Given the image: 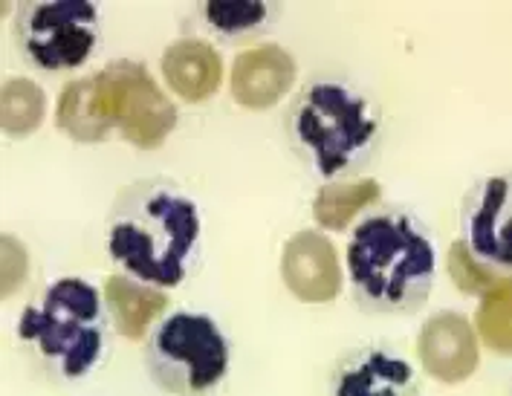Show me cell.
Here are the masks:
<instances>
[{
	"mask_svg": "<svg viewBox=\"0 0 512 396\" xmlns=\"http://www.w3.org/2000/svg\"><path fill=\"white\" fill-rule=\"evenodd\" d=\"M15 35L41 70L81 67L99 44V9L87 0L27 3L15 18Z\"/></svg>",
	"mask_w": 512,
	"mask_h": 396,
	"instance_id": "cell-6",
	"label": "cell"
},
{
	"mask_svg": "<svg viewBox=\"0 0 512 396\" xmlns=\"http://www.w3.org/2000/svg\"><path fill=\"white\" fill-rule=\"evenodd\" d=\"M293 131L313 154L319 174L336 177L365 159L379 125L362 96L342 84L319 81L298 99Z\"/></svg>",
	"mask_w": 512,
	"mask_h": 396,
	"instance_id": "cell-4",
	"label": "cell"
},
{
	"mask_svg": "<svg viewBox=\"0 0 512 396\" xmlns=\"http://www.w3.org/2000/svg\"><path fill=\"white\" fill-rule=\"evenodd\" d=\"M99 96L113 131L142 151H154L177 128V107L165 99L160 84L136 61H113L96 73Z\"/></svg>",
	"mask_w": 512,
	"mask_h": 396,
	"instance_id": "cell-7",
	"label": "cell"
},
{
	"mask_svg": "<svg viewBox=\"0 0 512 396\" xmlns=\"http://www.w3.org/2000/svg\"><path fill=\"white\" fill-rule=\"evenodd\" d=\"M47 113L44 90L29 79H12L3 87L0 99V122L9 136H29L41 128Z\"/></svg>",
	"mask_w": 512,
	"mask_h": 396,
	"instance_id": "cell-17",
	"label": "cell"
},
{
	"mask_svg": "<svg viewBox=\"0 0 512 396\" xmlns=\"http://www.w3.org/2000/svg\"><path fill=\"white\" fill-rule=\"evenodd\" d=\"M18 336L38 342L47 359H58L64 376H84L99 365L105 350L99 292L81 278L55 281L41 307L24 310Z\"/></svg>",
	"mask_w": 512,
	"mask_h": 396,
	"instance_id": "cell-3",
	"label": "cell"
},
{
	"mask_svg": "<svg viewBox=\"0 0 512 396\" xmlns=\"http://www.w3.org/2000/svg\"><path fill=\"white\" fill-rule=\"evenodd\" d=\"M281 275L304 304H327L342 292V269L333 243L319 232H298L284 246Z\"/></svg>",
	"mask_w": 512,
	"mask_h": 396,
	"instance_id": "cell-10",
	"label": "cell"
},
{
	"mask_svg": "<svg viewBox=\"0 0 512 396\" xmlns=\"http://www.w3.org/2000/svg\"><path fill=\"white\" fill-rule=\"evenodd\" d=\"M510 200V183L504 177H489L463 197V235L466 249L489 269H510V235L504 223V209Z\"/></svg>",
	"mask_w": 512,
	"mask_h": 396,
	"instance_id": "cell-8",
	"label": "cell"
},
{
	"mask_svg": "<svg viewBox=\"0 0 512 396\" xmlns=\"http://www.w3.org/2000/svg\"><path fill=\"white\" fill-rule=\"evenodd\" d=\"M434 243L417 217L382 212L365 217L351 235L348 269L362 310L377 316H411L434 284Z\"/></svg>",
	"mask_w": 512,
	"mask_h": 396,
	"instance_id": "cell-1",
	"label": "cell"
},
{
	"mask_svg": "<svg viewBox=\"0 0 512 396\" xmlns=\"http://www.w3.org/2000/svg\"><path fill=\"white\" fill-rule=\"evenodd\" d=\"M162 73L171 90L186 102L212 99L223 81V61L206 41H177L162 53Z\"/></svg>",
	"mask_w": 512,
	"mask_h": 396,
	"instance_id": "cell-13",
	"label": "cell"
},
{
	"mask_svg": "<svg viewBox=\"0 0 512 396\" xmlns=\"http://www.w3.org/2000/svg\"><path fill=\"white\" fill-rule=\"evenodd\" d=\"M417 353L429 376L446 385H458L478 368V336L463 313L446 310L423 324Z\"/></svg>",
	"mask_w": 512,
	"mask_h": 396,
	"instance_id": "cell-9",
	"label": "cell"
},
{
	"mask_svg": "<svg viewBox=\"0 0 512 396\" xmlns=\"http://www.w3.org/2000/svg\"><path fill=\"white\" fill-rule=\"evenodd\" d=\"M55 125L76 142H102L113 131L96 76L73 81L61 90L58 96V110H55Z\"/></svg>",
	"mask_w": 512,
	"mask_h": 396,
	"instance_id": "cell-15",
	"label": "cell"
},
{
	"mask_svg": "<svg viewBox=\"0 0 512 396\" xmlns=\"http://www.w3.org/2000/svg\"><path fill=\"white\" fill-rule=\"evenodd\" d=\"M296 84L293 55L275 44L246 50L232 67V96L249 110H267L278 105Z\"/></svg>",
	"mask_w": 512,
	"mask_h": 396,
	"instance_id": "cell-11",
	"label": "cell"
},
{
	"mask_svg": "<svg viewBox=\"0 0 512 396\" xmlns=\"http://www.w3.org/2000/svg\"><path fill=\"white\" fill-rule=\"evenodd\" d=\"M105 301H108L113 327L131 339L139 342L148 327L168 310V295L157 287H145L134 278L125 275H110L105 281Z\"/></svg>",
	"mask_w": 512,
	"mask_h": 396,
	"instance_id": "cell-14",
	"label": "cell"
},
{
	"mask_svg": "<svg viewBox=\"0 0 512 396\" xmlns=\"http://www.w3.org/2000/svg\"><path fill=\"white\" fill-rule=\"evenodd\" d=\"M478 336L489 350L510 356L512 353V284L510 278L498 281L492 290L484 292L478 310Z\"/></svg>",
	"mask_w": 512,
	"mask_h": 396,
	"instance_id": "cell-18",
	"label": "cell"
},
{
	"mask_svg": "<svg viewBox=\"0 0 512 396\" xmlns=\"http://www.w3.org/2000/svg\"><path fill=\"white\" fill-rule=\"evenodd\" d=\"M449 275L455 281V287L466 295H484L486 290H492L498 281H504L507 275L504 272H495L486 264H481L469 249L466 243L458 240L452 249H449Z\"/></svg>",
	"mask_w": 512,
	"mask_h": 396,
	"instance_id": "cell-19",
	"label": "cell"
},
{
	"mask_svg": "<svg viewBox=\"0 0 512 396\" xmlns=\"http://www.w3.org/2000/svg\"><path fill=\"white\" fill-rule=\"evenodd\" d=\"M197 238V206L165 180L125 188L110 212V258L157 287H177L186 278V258Z\"/></svg>",
	"mask_w": 512,
	"mask_h": 396,
	"instance_id": "cell-2",
	"label": "cell"
},
{
	"mask_svg": "<svg viewBox=\"0 0 512 396\" xmlns=\"http://www.w3.org/2000/svg\"><path fill=\"white\" fill-rule=\"evenodd\" d=\"M148 373L165 394H203L229 370V344L212 316L177 310L145 347Z\"/></svg>",
	"mask_w": 512,
	"mask_h": 396,
	"instance_id": "cell-5",
	"label": "cell"
},
{
	"mask_svg": "<svg viewBox=\"0 0 512 396\" xmlns=\"http://www.w3.org/2000/svg\"><path fill=\"white\" fill-rule=\"evenodd\" d=\"M414 391L411 365L379 347L356 350L336 370L339 396H403Z\"/></svg>",
	"mask_w": 512,
	"mask_h": 396,
	"instance_id": "cell-12",
	"label": "cell"
},
{
	"mask_svg": "<svg viewBox=\"0 0 512 396\" xmlns=\"http://www.w3.org/2000/svg\"><path fill=\"white\" fill-rule=\"evenodd\" d=\"M0 264H3V269H0V292H3V298H9L27 284L29 255L24 243L12 238V235H3V240H0Z\"/></svg>",
	"mask_w": 512,
	"mask_h": 396,
	"instance_id": "cell-21",
	"label": "cell"
},
{
	"mask_svg": "<svg viewBox=\"0 0 512 396\" xmlns=\"http://www.w3.org/2000/svg\"><path fill=\"white\" fill-rule=\"evenodd\" d=\"M203 9H206L209 24L220 32H226V35L261 27L267 21V3H261V0H235V3L212 0Z\"/></svg>",
	"mask_w": 512,
	"mask_h": 396,
	"instance_id": "cell-20",
	"label": "cell"
},
{
	"mask_svg": "<svg viewBox=\"0 0 512 396\" xmlns=\"http://www.w3.org/2000/svg\"><path fill=\"white\" fill-rule=\"evenodd\" d=\"M382 197V185L377 180H356V183H327L316 194L313 217L330 232H345L356 214L374 206Z\"/></svg>",
	"mask_w": 512,
	"mask_h": 396,
	"instance_id": "cell-16",
	"label": "cell"
}]
</instances>
